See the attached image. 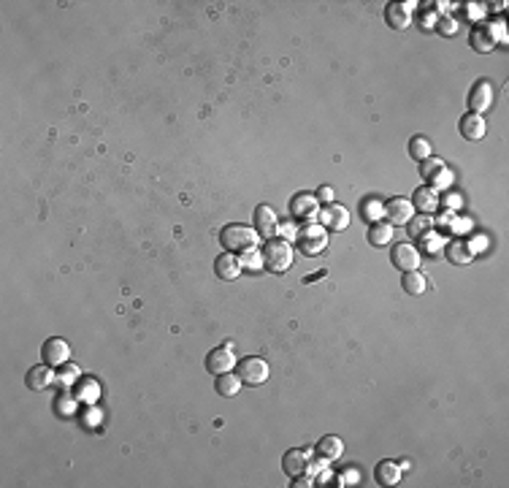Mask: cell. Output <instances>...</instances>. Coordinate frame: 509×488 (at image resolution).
I'll return each mask as SVG.
<instances>
[{
    "label": "cell",
    "mask_w": 509,
    "mask_h": 488,
    "mask_svg": "<svg viewBox=\"0 0 509 488\" xmlns=\"http://www.w3.org/2000/svg\"><path fill=\"white\" fill-rule=\"evenodd\" d=\"M260 233L254 231L252 225H239V222H228L219 231V244L228 253H244V250H254L260 244Z\"/></svg>",
    "instance_id": "obj_1"
},
{
    "label": "cell",
    "mask_w": 509,
    "mask_h": 488,
    "mask_svg": "<svg viewBox=\"0 0 509 488\" xmlns=\"http://www.w3.org/2000/svg\"><path fill=\"white\" fill-rule=\"evenodd\" d=\"M293 242H285V239H268L266 247H263V268L274 271V274H282L293 266Z\"/></svg>",
    "instance_id": "obj_2"
},
{
    "label": "cell",
    "mask_w": 509,
    "mask_h": 488,
    "mask_svg": "<svg viewBox=\"0 0 509 488\" xmlns=\"http://www.w3.org/2000/svg\"><path fill=\"white\" fill-rule=\"evenodd\" d=\"M499 41H507V33H504V22H501V19H499L496 25L479 22V25L471 28V33H468V44H471V49H477L479 54L493 52Z\"/></svg>",
    "instance_id": "obj_3"
},
{
    "label": "cell",
    "mask_w": 509,
    "mask_h": 488,
    "mask_svg": "<svg viewBox=\"0 0 509 488\" xmlns=\"http://www.w3.org/2000/svg\"><path fill=\"white\" fill-rule=\"evenodd\" d=\"M298 250L303 255H320L325 247H328V233L320 222H306L301 231H298Z\"/></svg>",
    "instance_id": "obj_4"
},
{
    "label": "cell",
    "mask_w": 509,
    "mask_h": 488,
    "mask_svg": "<svg viewBox=\"0 0 509 488\" xmlns=\"http://www.w3.org/2000/svg\"><path fill=\"white\" fill-rule=\"evenodd\" d=\"M420 177L425 179V184L428 187H433L436 193L439 190H444V187H450L453 184V179H455V174L447 169V163L442 160V158H428V160H423L420 163Z\"/></svg>",
    "instance_id": "obj_5"
},
{
    "label": "cell",
    "mask_w": 509,
    "mask_h": 488,
    "mask_svg": "<svg viewBox=\"0 0 509 488\" xmlns=\"http://www.w3.org/2000/svg\"><path fill=\"white\" fill-rule=\"evenodd\" d=\"M236 374L241 377L244 385H263V383L268 380V363H266L263 358L250 355V358H244V361L239 363Z\"/></svg>",
    "instance_id": "obj_6"
},
{
    "label": "cell",
    "mask_w": 509,
    "mask_h": 488,
    "mask_svg": "<svg viewBox=\"0 0 509 488\" xmlns=\"http://www.w3.org/2000/svg\"><path fill=\"white\" fill-rule=\"evenodd\" d=\"M390 264L398 268V271H415L420 266V250L409 242H401V244H393L390 250Z\"/></svg>",
    "instance_id": "obj_7"
},
{
    "label": "cell",
    "mask_w": 509,
    "mask_h": 488,
    "mask_svg": "<svg viewBox=\"0 0 509 488\" xmlns=\"http://www.w3.org/2000/svg\"><path fill=\"white\" fill-rule=\"evenodd\" d=\"M236 366V350H233V342L222 345V348H214L212 353L206 355V369L212 374H222V372H233Z\"/></svg>",
    "instance_id": "obj_8"
},
{
    "label": "cell",
    "mask_w": 509,
    "mask_h": 488,
    "mask_svg": "<svg viewBox=\"0 0 509 488\" xmlns=\"http://www.w3.org/2000/svg\"><path fill=\"white\" fill-rule=\"evenodd\" d=\"M290 212H293V218H298V220L314 222L317 215H320V201L312 193H298L296 198L290 201Z\"/></svg>",
    "instance_id": "obj_9"
},
{
    "label": "cell",
    "mask_w": 509,
    "mask_h": 488,
    "mask_svg": "<svg viewBox=\"0 0 509 488\" xmlns=\"http://www.w3.org/2000/svg\"><path fill=\"white\" fill-rule=\"evenodd\" d=\"M412 218H415L412 201H407V198H390V201L385 204V220L390 222L393 228H396V225H407Z\"/></svg>",
    "instance_id": "obj_10"
},
{
    "label": "cell",
    "mask_w": 509,
    "mask_h": 488,
    "mask_svg": "<svg viewBox=\"0 0 509 488\" xmlns=\"http://www.w3.org/2000/svg\"><path fill=\"white\" fill-rule=\"evenodd\" d=\"M418 3H390L387 8H385V22L393 28V30H407L409 28V22H412V8H415Z\"/></svg>",
    "instance_id": "obj_11"
},
{
    "label": "cell",
    "mask_w": 509,
    "mask_h": 488,
    "mask_svg": "<svg viewBox=\"0 0 509 488\" xmlns=\"http://www.w3.org/2000/svg\"><path fill=\"white\" fill-rule=\"evenodd\" d=\"M254 231H257L263 239H277V233H279V220H277V215H274L271 206H266V204L254 206Z\"/></svg>",
    "instance_id": "obj_12"
},
{
    "label": "cell",
    "mask_w": 509,
    "mask_h": 488,
    "mask_svg": "<svg viewBox=\"0 0 509 488\" xmlns=\"http://www.w3.org/2000/svg\"><path fill=\"white\" fill-rule=\"evenodd\" d=\"M41 355H43V363H49V366H63V363H68V358H71V348H68L65 339L52 337V339L43 342Z\"/></svg>",
    "instance_id": "obj_13"
},
{
    "label": "cell",
    "mask_w": 509,
    "mask_h": 488,
    "mask_svg": "<svg viewBox=\"0 0 509 488\" xmlns=\"http://www.w3.org/2000/svg\"><path fill=\"white\" fill-rule=\"evenodd\" d=\"M317 220H320V225H323V228H331V231H344V228L349 225V212H347L344 206H339V204H328V206H323V209H320Z\"/></svg>",
    "instance_id": "obj_14"
},
{
    "label": "cell",
    "mask_w": 509,
    "mask_h": 488,
    "mask_svg": "<svg viewBox=\"0 0 509 488\" xmlns=\"http://www.w3.org/2000/svg\"><path fill=\"white\" fill-rule=\"evenodd\" d=\"M490 103H493V85L490 82H477L468 92V112L482 114V112L490 109Z\"/></svg>",
    "instance_id": "obj_15"
},
{
    "label": "cell",
    "mask_w": 509,
    "mask_h": 488,
    "mask_svg": "<svg viewBox=\"0 0 509 488\" xmlns=\"http://www.w3.org/2000/svg\"><path fill=\"white\" fill-rule=\"evenodd\" d=\"M282 469H285L288 478L306 475V472H309V453H306V450H298V447L288 450V453L282 456Z\"/></svg>",
    "instance_id": "obj_16"
},
{
    "label": "cell",
    "mask_w": 509,
    "mask_h": 488,
    "mask_svg": "<svg viewBox=\"0 0 509 488\" xmlns=\"http://www.w3.org/2000/svg\"><path fill=\"white\" fill-rule=\"evenodd\" d=\"M412 206L420 212V215H433L436 209H439V193L433 190V187H428V184H423V187H418L415 193H412Z\"/></svg>",
    "instance_id": "obj_17"
},
{
    "label": "cell",
    "mask_w": 509,
    "mask_h": 488,
    "mask_svg": "<svg viewBox=\"0 0 509 488\" xmlns=\"http://www.w3.org/2000/svg\"><path fill=\"white\" fill-rule=\"evenodd\" d=\"M214 271H217V277H219V279L233 282L244 268H241V261H239V255H236V253H222V255L214 261Z\"/></svg>",
    "instance_id": "obj_18"
},
{
    "label": "cell",
    "mask_w": 509,
    "mask_h": 488,
    "mask_svg": "<svg viewBox=\"0 0 509 488\" xmlns=\"http://www.w3.org/2000/svg\"><path fill=\"white\" fill-rule=\"evenodd\" d=\"M444 253H447L450 264H455V266H468V264L474 261V247H471L468 242H464V239H453V242H447Z\"/></svg>",
    "instance_id": "obj_19"
},
{
    "label": "cell",
    "mask_w": 509,
    "mask_h": 488,
    "mask_svg": "<svg viewBox=\"0 0 509 488\" xmlns=\"http://www.w3.org/2000/svg\"><path fill=\"white\" fill-rule=\"evenodd\" d=\"M458 131H461V136L466 141H479L485 136V120H482V114H474V112L464 114L461 123H458Z\"/></svg>",
    "instance_id": "obj_20"
},
{
    "label": "cell",
    "mask_w": 509,
    "mask_h": 488,
    "mask_svg": "<svg viewBox=\"0 0 509 488\" xmlns=\"http://www.w3.org/2000/svg\"><path fill=\"white\" fill-rule=\"evenodd\" d=\"M241 377L239 374H230V372H222V374H217V380H214V391L222 396V399H233V396H239V391H241Z\"/></svg>",
    "instance_id": "obj_21"
},
{
    "label": "cell",
    "mask_w": 509,
    "mask_h": 488,
    "mask_svg": "<svg viewBox=\"0 0 509 488\" xmlns=\"http://www.w3.org/2000/svg\"><path fill=\"white\" fill-rule=\"evenodd\" d=\"M54 377H57V374L49 369V363H41V366H33V369L25 374V383H28L30 391H43L46 385H52Z\"/></svg>",
    "instance_id": "obj_22"
},
{
    "label": "cell",
    "mask_w": 509,
    "mask_h": 488,
    "mask_svg": "<svg viewBox=\"0 0 509 488\" xmlns=\"http://www.w3.org/2000/svg\"><path fill=\"white\" fill-rule=\"evenodd\" d=\"M401 472H404L401 464H396V461H380L377 469H374V478H377L380 486H398Z\"/></svg>",
    "instance_id": "obj_23"
},
{
    "label": "cell",
    "mask_w": 509,
    "mask_h": 488,
    "mask_svg": "<svg viewBox=\"0 0 509 488\" xmlns=\"http://www.w3.org/2000/svg\"><path fill=\"white\" fill-rule=\"evenodd\" d=\"M100 396V388L92 377H79L76 380V388H74V399L76 401H85V404H95Z\"/></svg>",
    "instance_id": "obj_24"
},
{
    "label": "cell",
    "mask_w": 509,
    "mask_h": 488,
    "mask_svg": "<svg viewBox=\"0 0 509 488\" xmlns=\"http://www.w3.org/2000/svg\"><path fill=\"white\" fill-rule=\"evenodd\" d=\"M393 242V225L385 220H377L369 225V244L371 247H385V244H390Z\"/></svg>",
    "instance_id": "obj_25"
},
{
    "label": "cell",
    "mask_w": 509,
    "mask_h": 488,
    "mask_svg": "<svg viewBox=\"0 0 509 488\" xmlns=\"http://www.w3.org/2000/svg\"><path fill=\"white\" fill-rule=\"evenodd\" d=\"M317 453H320V458H325V461H336V458H341V453H344V443H341L339 437L328 434V437H323V440L317 443Z\"/></svg>",
    "instance_id": "obj_26"
},
{
    "label": "cell",
    "mask_w": 509,
    "mask_h": 488,
    "mask_svg": "<svg viewBox=\"0 0 509 488\" xmlns=\"http://www.w3.org/2000/svg\"><path fill=\"white\" fill-rule=\"evenodd\" d=\"M401 288L409 293V296H420V293H425V288H428V279H425L423 271H404V279H401Z\"/></svg>",
    "instance_id": "obj_27"
},
{
    "label": "cell",
    "mask_w": 509,
    "mask_h": 488,
    "mask_svg": "<svg viewBox=\"0 0 509 488\" xmlns=\"http://www.w3.org/2000/svg\"><path fill=\"white\" fill-rule=\"evenodd\" d=\"M407 149H409V158H415L418 163H423V160H428L431 158V141L425 138V136H412L409 138V144H407Z\"/></svg>",
    "instance_id": "obj_28"
},
{
    "label": "cell",
    "mask_w": 509,
    "mask_h": 488,
    "mask_svg": "<svg viewBox=\"0 0 509 488\" xmlns=\"http://www.w3.org/2000/svg\"><path fill=\"white\" fill-rule=\"evenodd\" d=\"M431 228H433L431 215H418V218H412V220L407 222V231H409L412 239H420L425 233H431Z\"/></svg>",
    "instance_id": "obj_29"
},
{
    "label": "cell",
    "mask_w": 509,
    "mask_h": 488,
    "mask_svg": "<svg viewBox=\"0 0 509 488\" xmlns=\"http://www.w3.org/2000/svg\"><path fill=\"white\" fill-rule=\"evenodd\" d=\"M360 215H363L369 222L385 220V204H380L377 198H369V201H363V204H360Z\"/></svg>",
    "instance_id": "obj_30"
},
{
    "label": "cell",
    "mask_w": 509,
    "mask_h": 488,
    "mask_svg": "<svg viewBox=\"0 0 509 488\" xmlns=\"http://www.w3.org/2000/svg\"><path fill=\"white\" fill-rule=\"evenodd\" d=\"M239 261H241L244 271H257V268H263V253L257 247L254 250H244V253H239Z\"/></svg>",
    "instance_id": "obj_31"
},
{
    "label": "cell",
    "mask_w": 509,
    "mask_h": 488,
    "mask_svg": "<svg viewBox=\"0 0 509 488\" xmlns=\"http://www.w3.org/2000/svg\"><path fill=\"white\" fill-rule=\"evenodd\" d=\"M82 377V369L76 366V363H63V366H57V380L63 383V385H71V383H76Z\"/></svg>",
    "instance_id": "obj_32"
},
{
    "label": "cell",
    "mask_w": 509,
    "mask_h": 488,
    "mask_svg": "<svg viewBox=\"0 0 509 488\" xmlns=\"http://www.w3.org/2000/svg\"><path fill=\"white\" fill-rule=\"evenodd\" d=\"M420 242H423L425 253H439L442 250V244H444V239L442 236H436V233H425V236H420Z\"/></svg>",
    "instance_id": "obj_33"
},
{
    "label": "cell",
    "mask_w": 509,
    "mask_h": 488,
    "mask_svg": "<svg viewBox=\"0 0 509 488\" xmlns=\"http://www.w3.org/2000/svg\"><path fill=\"white\" fill-rule=\"evenodd\" d=\"M439 206H442V209H450V212H458V209L464 206V198L453 193V195H444V198H439Z\"/></svg>",
    "instance_id": "obj_34"
},
{
    "label": "cell",
    "mask_w": 509,
    "mask_h": 488,
    "mask_svg": "<svg viewBox=\"0 0 509 488\" xmlns=\"http://www.w3.org/2000/svg\"><path fill=\"white\" fill-rule=\"evenodd\" d=\"M436 225L442 228V231H453V222H455V212H450V209H442L439 215H436Z\"/></svg>",
    "instance_id": "obj_35"
},
{
    "label": "cell",
    "mask_w": 509,
    "mask_h": 488,
    "mask_svg": "<svg viewBox=\"0 0 509 488\" xmlns=\"http://www.w3.org/2000/svg\"><path fill=\"white\" fill-rule=\"evenodd\" d=\"M436 30H439L442 36H453V33L458 30V25H455V19H439V22H436Z\"/></svg>",
    "instance_id": "obj_36"
},
{
    "label": "cell",
    "mask_w": 509,
    "mask_h": 488,
    "mask_svg": "<svg viewBox=\"0 0 509 488\" xmlns=\"http://www.w3.org/2000/svg\"><path fill=\"white\" fill-rule=\"evenodd\" d=\"M279 236H282L285 242H293V239H298V228L296 225H290V222H279Z\"/></svg>",
    "instance_id": "obj_37"
},
{
    "label": "cell",
    "mask_w": 509,
    "mask_h": 488,
    "mask_svg": "<svg viewBox=\"0 0 509 488\" xmlns=\"http://www.w3.org/2000/svg\"><path fill=\"white\" fill-rule=\"evenodd\" d=\"M314 195H317V201H320L323 206H328V204H334V187H328V184H325V187H320V190H317Z\"/></svg>",
    "instance_id": "obj_38"
},
{
    "label": "cell",
    "mask_w": 509,
    "mask_h": 488,
    "mask_svg": "<svg viewBox=\"0 0 509 488\" xmlns=\"http://www.w3.org/2000/svg\"><path fill=\"white\" fill-rule=\"evenodd\" d=\"M420 25H423L425 30H433L436 28V14H423L420 17Z\"/></svg>",
    "instance_id": "obj_39"
},
{
    "label": "cell",
    "mask_w": 509,
    "mask_h": 488,
    "mask_svg": "<svg viewBox=\"0 0 509 488\" xmlns=\"http://www.w3.org/2000/svg\"><path fill=\"white\" fill-rule=\"evenodd\" d=\"M471 17H474V19H479V17H482L479 3H471V6H468V19H471Z\"/></svg>",
    "instance_id": "obj_40"
},
{
    "label": "cell",
    "mask_w": 509,
    "mask_h": 488,
    "mask_svg": "<svg viewBox=\"0 0 509 488\" xmlns=\"http://www.w3.org/2000/svg\"><path fill=\"white\" fill-rule=\"evenodd\" d=\"M54 407H57V410H63V412H71V410H74V401H71V399H63V401L57 399V404H54Z\"/></svg>",
    "instance_id": "obj_41"
}]
</instances>
